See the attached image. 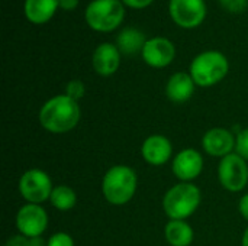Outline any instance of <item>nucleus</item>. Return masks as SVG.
<instances>
[{
    "label": "nucleus",
    "mask_w": 248,
    "mask_h": 246,
    "mask_svg": "<svg viewBox=\"0 0 248 246\" xmlns=\"http://www.w3.org/2000/svg\"><path fill=\"white\" fill-rule=\"evenodd\" d=\"M84 19L96 32H112L125 19V4L122 0H92L84 10Z\"/></svg>",
    "instance_id": "obj_5"
},
{
    "label": "nucleus",
    "mask_w": 248,
    "mask_h": 246,
    "mask_svg": "<svg viewBox=\"0 0 248 246\" xmlns=\"http://www.w3.org/2000/svg\"><path fill=\"white\" fill-rule=\"evenodd\" d=\"M218 178L225 190L231 193L243 191L248 183L247 161L237 152L221 158L218 165Z\"/></svg>",
    "instance_id": "obj_7"
},
{
    "label": "nucleus",
    "mask_w": 248,
    "mask_h": 246,
    "mask_svg": "<svg viewBox=\"0 0 248 246\" xmlns=\"http://www.w3.org/2000/svg\"><path fill=\"white\" fill-rule=\"evenodd\" d=\"M218 1L225 10L231 13H241L248 6V0H218Z\"/></svg>",
    "instance_id": "obj_22"
},
{
    "label": "nucleus",
    "mask_w": 248,
    "mask_h": 246,
    "mask_svg": "<svg viewBox=\"0 0 248 246\" xmlns=\"http://www.w3.org/2000/svg\"><path fill=\"white\" fill-rule=\"evenodd\" d=\"M49 202L52 207H55L60 212H68L71 210L77 203V194L76 191L68 186H57L54 187Z\"/></svg>",
    "instance_id": "obj_19"
},
{
    "label": "nucleus",
    "mask_w": 248,
    "mask_h": 246,
    "mask_svg": "<svg viewBox=\"0 0 248 246\" xmlns=\"http://www.w3.org/2000/svg\"><path fill=\"white\" fill-rule=\"evenodd\" d=\"M230 71L228 58L215 49L198 54L190 62L189 74L199 87H212L221 83Z\"/></svg>",
    "instance_id": "obj_3"
},
{
    "label": "nucleus",
    "mask_w": 248,
    "mask_h": 246,
    "mask_svg": "<svg viewBox=\"0 0 248 246\" xmlns=\"http://www.w3.org/2000/svg\"><path fill=\"white\" fill-rule=\"evenodd\" d=\"M238 210H240V215L246 219L248 222V193L244 194L241 199H240V203H238Z\"/></svg>",
    "instance_id": "obj_27"
},
{
    "label": "nucleus",
    "mask_w": 248,
    "mask_h": 246,
    "mask_svg": "<svg viewBox=\"0 0 248 246\" xmlns=\"http://www.w3.org/2000/svg\"><path fill=\"white\" fill-rule=\"evenodd\" d=\"M195 88H196V83L192 78V75L189 72L179 71L169 78L166 84V94L170 101L180 104L192 99Z\"/></svg>",
    "instance_id": "obj_15"
},
{
    "label": "nucleus",
    "mask_w": 248,
    "mask_h": 246,
    "mask_svg": "<svg viewBox=\"0 0 248 246\" xmlns=\"http://www.w3.org/2000/svg\"><path fill=\"white\" fill-rule=\"evenodd\" d=\"M84 93H86L84 83H83L81 80H71V81L67 83V86H65V93H64V94H67L70 99L78 101L80 99H83Z\"/></svg>",
    "instance_id": "obj_20"
},
{
    "label": "nucleus",
    "mask_w": 248,
    "mask_h": 246,
    "mask_svg": "<svg viewBox=\"0 0 248 246\" xmlns=\"http://www.w3.org/2000/svg\"><path fill=\"white\" fill-rule=\"evenodd\" d=\"M171 170L182 183H190L198 178L203 170V158L193 148H186L177 152L173 159Z\"/></svg>",
    "instance_id": "obj_11"
},
{
    "label": "nucleus",
    "mask_w": 248,
    "mask_h": 246,
    "mask_svg": "<svg viewBox=\"0 0 248 246\" xmlns=\"http://www.w3.org/2000/svg\"><path fill=\"white\" fill-rule=\"evenodd\" d=\"M145 42L147 38L144 32H141L134 26L124 28L116 36V46L121 51V54L125 55H135L138 52H142Z\"/></svg>",
    "instance_id": "obj_17"
},
{
    "label": "nucleus",
    "mask_w": 248,
    "mask_h": 246,
    "mask_svg": "<svg viewBox=\"0 0 248 246\" xmlns=\"http://www.w3.org/2000/svg\"><path fill=\"white\" fill-rule=\"evenodd\" d=\"M17 188L20 196L26 200V203L41 204L49 200L54 186L49 175L45 171L39 168H31L25 171L19 178Z\"/></svg>",
    "instance_id": "obj_6"
},
{
    "label": "nucleus",
    "mask_w": 248,
    "mask_h": 246,
    "mask_svg": "<svg viewBox=\"0 0 248 246\" xmlns=\"http://www.w3.org/2000/svg\"><path fill=\"white\" fill-rule=\"evenodd\" d=\"M60 3V9L61 10H65V12H73L77 9L80 0H58Z\"/></svg>",
    "instance_id": "obj_26"
},
{
    "label": "nucleus",
    "mask_w": 248,
    "mask_h": 246,
    "mask_svg": "<svg viewBox=\"0 0 248 246\" xmlns=\"http://www.w3.org/2000/svg\"><path fill=\"white\" fill-rule=\"evenodd\" d=\"M241 246H248V228L246 229L244 235H243V241H241Z\"/></svg>",
    "instance_id": "obj_29"
},
{
    "label": "nucleus",
    "mask_w": 248,
    "mask_h": 246,
    "mask_svg": "<svg viewBox=\"0 0 248 246\" xmlns=\"http://www.w3.org/2000/svg\"><path fill=\"white\" fill-rule=\"evenodd\" d=\"M81 117L78 101L67 94H58L46 100L39 110L41 126L51 133L61 135L73 130Z\"/></svg>",
    "instance_id": "obj_1"
},
{
    "label": "nucleus",
    "mask_w": 248,
    "mask_h": 246,
    "mask_svg": "<svg viewBox=\"0 0 248 246\" xmlns=\"http://www.w3.org/2000/svg\"><path fill=\"white\" fill-rule=\"evenodd\" d=\"M48 241H45L42 236H36V238H31L29 239V246H46Z\"/></svg>",
    "instance_id": "obj_28"
},
{
    "label": "nucleus",
    "mask_w": 248,
    "mask_h": 246,
    "mask_svg": "<svg viewBox=\"0 0 248 246\" xmlns=\"http://www.w3.org/2000/svg\"><path fill=\"white\" fill-rule=\"evenodd\" d=\"M3 246H29V238L23 235H15L9 238Z\"/></svg>",
    "instance_id": "obj_25"
},
{
    "label": "nucleus",
    "mask_w": 248,
    "mask_h": 246,
    "mask_svg": "<svg viewBox=\"0 0 248 246\" xmlns=\"http://www.w3.org/2000/svg\"><path fill=\"white\" fill-rule=\"evenodd\" d=\"M138 177L128 165L110 167L102 180V193L108 203L124 206L132 200L137 193Z\"/></svg>",
    "instance_id": "obj_2"
},
{
    "label": "nucleus",
    "mask_w": 248,
    "mask_h": 246,
    "mask_svg": "<svg viewBox=\"0 0 248 246\" xmlns=\"http://www.w3.org/2000/svg\"><path fill=\"white\" fill-rule=\"evenodd\" d=\"M46 246H74V241H73V238L68 233L58 232V233H54L48 239Z\"/></svg>",
    "instance_id": "obj_23"
},
{
    "label": "nucleus",
    "mask_w": 248,
    "mask_h": 246,
    "mask_svg": "<svg viewBox=\"0 0 248 246\" xmlns=\"http://www.w3.org/2000/svg\"><path fill=\"white\" fill-rule=\"evenodd\" d=\"M235 136L225 128H212L202 138L203 151L211 157L224 158L235 149Z\"/></svg>",
    "instance_id": "obj_12"
},
{
    "label": "nucleus",
    "mask_w": 248,
    "mask_h": 246,
    "mask_svg": "<svg viewBox=\"0 0 248 246\" xmlns=\"http://www.w3.org/2000/svg\"><path fill=\"white\" fill-rule=\"evenodd\" d=\"M141 155L147 164L160 167L170 161L173 155V145L169 138L163 135H151L142 142Z\"/></svg>",
    "instance_id": "obj_13"
},
{
    "label": "nucleus",
    "mask_w": 248,
    "mask_h": 246,
    "mask_svg": "<svg viewBox=\"0 0 248 246\" xmlns=\"http://www.w3.org/2000/svg\"><path fill=\"white\" fill-rule=\"evenodd\" d=\"M153 1H154V0H122V3L125 4V7L135 9V10L145 9V7H148V6H151Z\"/></svg>",
    "instance_id": "obj_24"
},
{
    "label": "nucleus",
    "mask_w": 248,
    "mask_h": 246,
    "mask_svg": "<svg viewBox=\"0 0 248 246\" xmlns=\"http://www.w3.org/2000/svg\"><path fill=\"white\" fill-rule=\"evenodd\" d=\"M141 57L144 62L153 68H166L176 58V46L169 38L154 36L147 39Z\"/></svg>",
    "instance_id": "obj_10"
},
{
    "label": "nucleus",
    "mask_w": 248,
    "mask_h": 246,
    "mask_svg": "<svg viewBox=\"0 0 248 246\" xmlns=\"http://www.w3.org/2000/svg\"><path fill=\"white\" fill-rule=\"evenodd\" d=\"M58 9H60L58 0H25L23 1L25 17L33 25H44L49 22Z\"/></svg>",
    "instance_id": "obj_16"
},
{
    "label": "nucleus",
    "mask_w": 248,
    "mask_h": 246,
    "mask_svg": "<svg viewBox=\"0 0 248 246\" xmlns=\"http://www.w3.org/2000/svg\"><path fill=\"white\" fill-rule=\"evenodd\" d=\"M201 190L192 183L173 186L163 199V210L170 220H186L201 204Z\"/></svg>",
    "instance_id": "obj_4"
},
{
    "label": "nucleus",
    "mask_w": 248,
    "mask_h": 246,
    "mask_svg": "<svg viewBox=\"0 0 248 246\" xmlns=\"http://www.w3.org/2000/svg\"><path fill=\"white\" fill-rule=\"evenodd\" d=\"M235 139V152L248 161V128L238 132Z\"/></svg>",
    "instance_id": "obj_21"
},
{
    "label": "nucleus",
    "mask_w": 248,
    "mask_h": 246,
    "mask_svg": "<svg viewBox=\"0 0 248 246\" xmlns=\"http://www.w3.org/2000/svg\"><path fill=\"white\" fill-rule=\"evenodd\" d=\"M92 64L94 71L102 77L115 74L121 65V51L116 43L103 42L97 45L92 57Z\"/></svg>",
    "instance_id": "obj_14"
},
{
    "label": "nucleus",
    "mask_w": 248,
    "mask_h": 246,
    "mask_svg": "<svg viewBox=\"0 0 248 246\" xmlns=\"http://www.w3.org/2000/svg\"><path fill=\"white\" fill-rule=\"evenodd\" d=\"M169 14L171 20L183 28L193 29L203 23L208 14L205 0H169Z\"/></svg>",
    "instance_id": "obj_8"
},
{
    "label": "nucleus",
    "mask_w": 248,
    "mask_h": 246,
    "mask_svg": "<svg viewBox=\"0 0 248 246\" xmlns=\"http://www.w3.org/2000/svg\"><path fill=\"white\" fill-rule=\"evenodd\" d=\"M16 228L20 235L26 238L42 236L48 228V215L41 204L26 203L16 215Z\"/></svg>",
    "instance_id": "obj_9"
},
{
    "label": "nucleus",
    "mask_w": 248,
    "mask_h": 246,
    "mask_svg": "<svg viewBox=\"0 0 248 246\" xmlns=\"http://www.w3.org/2000/svg\"><path fill=\"white\" fill-rule=\"evenodd\" d=\"M164 236L170 246H190L195 233L185 220H170L164 228Z\"/></svg>",
    "instance_id": "obj_18"
}]
</instances>
